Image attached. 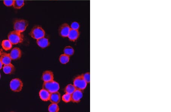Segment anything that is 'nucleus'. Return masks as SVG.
I'll return each instance as SVG.
<instances>
[{
  "instance_id": "nucleus-1",
  "label": "nucleus",
  "mask_w": 171,
  "mask_h": 112,
  "mask_svg": "<svg viewBox=\"0 0 171 112\" xmlns=\"http://www.w3.org/2000/svg\"><path fill=\"white\" fill-rule=\"evenodd\" d=\"M8 38L13 45H17L21 44L23 42L24 36L22 33L14 30L9 33Z\"/></svg>"
},
{
  "instance_id": "nucleus-2",
  "label": "nucleus",
  "mask_w": 171,
  "mask_h": 112,
  "mask_svg": "<svg viewBox=\"0 0 171 112\" xmlns=\"http://www.w3.org/2000/svg\"><path fill=\"white\" fill-rule=\"evenodd\" d=\"M42 89L48 91L50 93H52L58 91L60 89V85L58 83L54 80L49 82H44Z\"/></svg>"
},
{
  "instance_id": "nucleus-3",
  "label": "nucleus",
  "mask_w": 171,
  "mask_h": 112,
  "mask_svg": "<svg viewBox=\"0 0 171 112\" xmlns=\"http://www.w3.org/2000/svg\"><path fill=\"white\" fill-rule=\"evenodd\" d=\"M29 35L32 38L37 40L45 37V32L41 26L36 25L32 28Z\"/></svg>"
},
{
  "instance_id": "nucleus-4",
  "label": "nucleus",
  "mask_w": 171,
  "mask_h": 112,
  "mask_svg": "<svg viewBox=\"0 0 171 112\" xmlns=\"http://www.w3.org/2000/svg\"><path fill=\"white\" fill-rule=\"evenodd\" d=\"M29 23L28 21L24 19H17L13 24V29L15 31L22 33L25 31L27 28Z\"/></svg>"
},
{
  "instance_id": "nucleus-5",
  "label": "nucleus",
  "mask_w": 171,
  "mask_h": 112,
  "mask_svg": "<svg viewBox=\"0 0 171 112\" xmlns=\"http://www.w3.org/2000/svg\"><path fill=\"white\" fill-rule=\"evenodd\" d=\"M23 83L21 80L19 78L12 79L10 83L11 90L15 92H20L22 90Z\"/></svg>"
},
{
  "instance_id": "nucleus-6",
  "label": "nucleus",
  "mask_w": 171,
  "mask_h": 112,
  "mask_svg": "<svg viewBox=\"0 0 171 112\" xmlns=\"http://www.w3.org/2000/svg\"><path fill=\"white\" fill-rule=\"evenodd\" d=\"M73 85L77 90L83 91L87 87V83L85 81L82 75L76 77L74 79Z\"/></svg>"
},
{
  "instance_id": "nucleus-7",
  "label": "nucleus",
  "mask_w": 171,
  "mask_h": 112,
  "mask_svg": "<svg viewBox=\"0 0 171 112\" xmlns=\"http://www.w3.org/2000/svg\"><path fill=\"white\" fill-rule=\"evenodd\" d=\"M71 28L69 25L67 23H64L60 25L59 29V35L62 37H68Z\"/></svg>"
},
{
  "instance_id": "nucleus-8",
  "label": "nucleus",
  "mask_w": 171,
  "mask_h": 112,
  "mask_svg": "<svg viewBox=\"0 0 171 112\" xmlns=\"http://www.w3.org/2000/svg\"><path fill=\"white\" fill-rule=\"evenodd\" d=\"M9 54L12 60L17 61L20 59L22 57V51L19 48L15 47L12 49Z\"/></svg>"
},
{
  "instance_id": "nucleus-9",
  "label": "nucleus",
  "mask_w": 171,
  "mask_h": 112,
  "mask_svg": "<svg viewBox=\"0 0 171 112\" xmlns=\"http://www.w3.org/2000/svg\"><path fill=\"white\" fill-rule=\"evenodd\" d=\"M83 96L82 91L76 89L72 94H71V101L74 103H78L80 102Z\"/></svg>"
},
{
  "instance_id": "nucleus-10",
  "label": "nucleus",
  "mask_w": 171,
  "mask_h": 112,
  "mask_svg": "<svg viewBox=\"0 0 171 112\" xmlns=\"http://www.w3.org/2000/svg\"><path fill=\"white\" fill-rule=\"evenodd\" d=\"M79 35L80 33L79 30L71 29L67 37L71 42H74L77 41L79 38Z\"/></svg>"
},
{
  "instance_id": "nucleus-11",
  "label": "nucleus",
  "mask_w": 171,
  "mask_h": 112,
  "mask_svg": "<svg viewBox=\"0 0 171 112\" xmlns=\"http://www.w3.org/2000/svg\"><path fill=\"white\" fill-rule=\"evenodd\" d=\"M41 78L44 82H49L53 81L54 79L53 73L51 71H45L43 73Z\"/></svg>"
},
{
  "instance_id": "nucleus-12",
  "label": "nucleus",
  "mask_w": 171,
  "mask_h": 112,
  "mask_svg": "<svg viewBox=\"0 0 171 112\" xmlns=\"http://www.w3.org/2000/svg\"><path fill=\"white\" fill-rule=\"evenodd\" d=\"M61 100V95L58 91L50 93L49 101L52 103H59Z\"/></svg>"
},
{
  "instance_id": "nucleus-13",
  "label": "nucleus",
  "mask_w": 171,
  "mask_h": 112,
  "mask_svg": "<svg viewBox=\"0 0 171 112\" xmlns=\"http://www.w3.org/2000/svg\"><path fill=\"white\" fill-rule=\"evenodd\" d=\"M36 43L42 49H45L48 47L50 45L49 40L45 37L37 39Z\"/></svg>"
},
{
  "instance_id": "nucleus-14",
  "label": "nucleus",
  "mask_w": 171,
  "mask_h": 112,
  "mask_svg": "<svg viewBox=\"0 0 171 112\" xmlns=\"http://www.w3.org/2000/svg\"><path fill=\"white\" fill-rule=\"evenodd\" d=\"M0 61L3 65H5L11 63L12 59L9 53H2L0 57Z\"/></svg>"
},
{
  "instance_id": "nucleus-15",
  "label": "nucleus",
  "mask_w": 171,
  "mask_h": 112,
  "mask_svg": "<svg viewBox=\"0 0 171 112\" xmlns=\"http://www.w3.org/2000/svg\"><path fill=\"white\" fill-rule=\"evenodd\" d=\"M50 95V93L45 89H41L39 92V96L40 99L44 102L49 101Z\"/></svg>"
},
{
  "instance_id": "nucleus-16",
  "label": "nucleus",
  "mask_w": 171,
  "mask_h": 112,
  "mask_svg": "<svg viewBox=\"0 0 171 112\" xmlns=\"http://www.w3.org/2000/svg\"><path fill=\"white\" fill-rule=\"evenodd\" d=\"M3 70L4 73L6 74H11L14 73L15 71V68L12 63L9 64L4 65L3 67Z\"/></svg>"
},
{
  "instance_id": "nucleus-17",
  "label": "nucleus",
  "mask_w": 171,
  "mask_h": 112,
  "mask_svg": "<svg viewBox=\"0 0 171 112\" xmlns=\"http://www.w3.org/2000/svg\"><path fill=\"white\" fill-rule=\"evenodd\" d=\"M2 47L5 51L10 50L12 49L13 44L9 40H4L2 41L1 44Z\"/></svg>"
},
{
  "instance_id": "nucleus-18",
  "label": "nucleus",
  "mask_w": 171,
  "mask_h": 112,
  "mask_svg": "<svg viewBox=\"0 0 171 112\" xmlns=\"http://www.w3.org/2000/svg\"><path fill=\"white\" fill-rule=\"evenodd\" d=\"M70 56L65 54H61L59 57V61L60 63L63 64H66L69 62L70 59Z\"/></svg>"
},
{
  "instance_id": "nucleus-19",
  "label": "nucleus",
  "mask_w": 171,
  "mask_h": 112,
  "mask_svg": "<svg viewBox=\"0 0 171 112\" xmlns=\"http://www.w3.org/2000/svg\"><path fill=\"white\" fill-rule=\"evenodd\" d=\"M63 52H64V54L71 56L74 54L75 50L72 46H67L64 48Z\"/></svg>"
},
{
  "instance_id": "nucleus-20",
  "label": "nucleus",
  "mask_w": 171,
  "mask_h": 112,
  "mask_svg": "<svg viewBox=\"0 0 171 112\" xmlns=\"http://www.w3.org/2000/svg\"><path fill=\"white\" fill-rule=\"evenodd\" d=\"M76 90L74 85L72 84H69L65 88L64 92L65 93L72 94Z\"/></svg>"
},
{
  "instance_id": "nucleus-21",
  "label": "nucleus",
  "mask_w": 171,
  "mask_h": 112,
  "mask_svg": "<svg viewBox=\"0 0 171 112\" xmlns=\"http://www.w3.org/2000/svg\"><path fill=\"white\" fill-rule=\"evenodd\" d=\"M48 111L50 112H57L60 111V107L58 104L52 103L48 107Z\"/></svg>"
},
{
  "instance_id": "nucleus-22",
  "label": "nucleus",
  "mask_w": 171,
  "mask_h": 112,
  "mask_svg": "<svg viewBox=\"0 0 171 112\" xmlns=\"http://www.w3.org/2000/svg\"><path fill=\"white\" fill-rule=\"evenodd\" d=\"M25 5V1H14L13 6L15 9H19L22 8Z\"/></svg>"
},
{
  "instance_id": "nucleus-23",
  "label": "nucleus",
  "mask_w": 171,
  "mask_h": 112,
  "mask_svg": "<svg viewBox=\"0 0 171 112\" xmlns=\"http://www.w3.org/2000/svg\"><path fill=\"white\" fill-rule=\"evenodd\" d=\"M62 100L63 102L68 103L71 101V94L65 93L62 97Z\"/></svg>"
},
{
  "instance_id": "nucleus-24",
  "label": "nucleus",
  "mask_w": 171,
  "mask_h": 112,
  "mask_svg": "<svg viewBox=\"0 0 171 112\" xmlns=\"http://www.w3.org/2000/svg\"><path fill=\"white\" fill-rule=\"evenodd\" d=\"M82 76L84 78L85 81L87 83H90V74L89 72H87L84 74H82Z\"/></svg>"
},
{
  "instance_id": "nucleus-25",
  "label": "nucleus",
  "mask_w": 171,
  "mask_h": 112,
  "mask_svg": "<svg viewBox=\"0 0 171 112\" xmlns=\"http://www.w3.org/2000/svg\"><path fill=\"white\" fill-rule=\"evenodd\" d=\"M71 29H74V30H79V24L76 22H73L71 24Z\"/></svg>"
},
{
  "instance_id": "nucleus-26",
  "label": "nucleus",
  "mask_w": 171,
  "mask_h": 112,
  "mask_svg": "<svg viewBox=\"0 0 171 112\" xmlns=\"http://www.w3.org/2000/svg\"><path fill=\"white\" fill-rule=\"evenodd\" d=\"M3 2L5 6L9 7L13 6L14 1H4Z\"/></svg>"
},
{
  "instance_id": "nucleus-27",
  "label": "nucleus",
  "mask_w": 171,
  "mask_h": 112,
  "mask_svg": "<svg viewBox=\"0 0 171 112\" xmlns=\"http://www.w3.org/2000/svg\"><path fill=\"white\" fill-rule=\"evenodd\" d=\"M3 67V64L1 62V61H0V70L2 69Z\"/></svg>"
},
{
  "instance_id": "nucleus-28",
  "label": "nucleus",
  "mask_w": 171,
  "mask_h": 112,
  "mask_svg": "<svg viewBox=\"0 0 171 112\" xmlns=\"http://www.w3.org/2000/svg\"><path fill=\"white\" fill-rule=\"evenodd\" d=\"M1 73H0V79H1Z\"/></svg>"
},
{
  "instance_id": "nucleus-29",
  "label": "nucleus",
  "mask_w": 171,
  "mask_h": 112,
  "mask_svg": "<svg viewBox=\"0 0 171 112\" xmlns=\"http://www.w3.org/2000/svg\"><path fill=\"white\" fill-rule=\"evenodd\" d=\"M1 53H1V51L0 50V56L1 55Z\"/></svg>"
},
{
  "instance_id": "nucleus-30",
  "label": "nucleus",
  "mask_w": 171,
  "mask_h": 112,
  "mask_svg": "<svg viewBox=\"0 0 171 112\" xmlns=\"http://www.w3.org/2000/svg\"><path fill=\"white\" fill-rule=\"evenodd\" d=\"M0 44H1V42H0Z\"/></svg>"
}]
</instances>
